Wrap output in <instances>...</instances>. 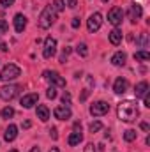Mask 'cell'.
<instances>
[{
    "mask_svg": "<svg viewBox=\"0 0 150 152\" xmlns=\"http://www.w3.org/2000/svg\"><path fill=\"white\" fill-rule=\"evenodd\" d=\"M30 126H32V124H30V120H25V122H23V127H25V129H28Z\"/></svg>",
    "mask_w": 150,
    "mask_h": 152,
    "instance_id": "obj_39",
    "label": "cell"
},
{
    "mask_svg": "<svg viewBox=\"0 0 150 152\" xmlns=\"http://www.w3.org/2000/svg\"><path fill=\"white\" fill-rule=\"evenodd\" d=\"M69 7H71V9H74V7H76V0H69Z\"/></svg>",
    "mask_w": 150,
    "mask_h": 152,
    "instance_id": "obj_40",
    "label": "cell"
},
{
    "mask_svg": "<svg viewBox=\"0 0 150 152\" xmlns=\"http://www.w3.org/2000/svg\"><path fill=\"white\" fill-rule=\"evenodd\" d=\"M117 113H118V118L124 120V122H133L136 120V117L140 115V110H138V104L134 101H122L117 108Z\"/></svg>",
    "mask_w": 150,
    "mask_h": 152,
    "instance_id": "obj_1",
    "label": "cell"
},
{
    "mask_svg": "<svg viewBox=\"0 0 150 152\" xmlns=\"http://www.w3.org/2000/svg\"><path fill=\"white\" fill-rule=\"evenodd\" d=\"M20 75H21V69H20L16 64H7V66L0 71V80L5 81V83H9V81L16 80Z\"/></svg>",
    "mask_w": 150,
    "mask_h": 152,
    "instance_id": "obj_3",
    "label": "cell"
},
{
    "mask_svg": "<svg viewBox=\"0 0 150 152\" xmlns=\"http://www.w3.org/2000/svg\"><path fill=\"white\" fill-rule=\"evenodd\" d=\"M76 51H78V55H81V57H87V55H88V48H87L85 42H79V44L76 46Z\"/></svg>",
    "mask_w": 150,
    "mask_h": 152,
    "instance_id": "obj_24",
    "label": "cell"
},
{
    "mask_svg": "<svg viewBox=\"0 0 150 152\" xmlns=\"http://www.w3.org/2000/svg\"><path fill=\"white\" fill-rule=\"evenodd\" d=\"M7 28H9L7 21H5V20H0V34H5V32H7Z\"/></svg>",
    "mask_w": 150,
    "mask_h": 152,
    "instance_id": "obj_30",
    "label": "cell"
},
{
    "mask_svg": "<svg viewBox=\"0 0 150 152\" xmlns=\"http://www.w3.org/2000/svg\"><path fill=\"white\" fill-rule=\"evenodd\" d=\"M141 14H143V9H141V5L134 2V4L131 5V21H133V23H136V21L141 18Z\"/></svg>",
    "mask_w": 150,
    "mask_h": 152,
    "instance_id": "obj_16",
    "label": "cell"
},
{
    "mask_svg": "<svg viewBox=\"0 0 150 152\" xmlns=\"http://www.w3.org/2000/svg\"><path fill=\"white\" fill-rule=\"evenodd\" d=\"M27 23H28V20H27V16H25V14H21V12H20V14H16V16H14V30H16V32H20V34H21V32L27 28Z\"/></svg>",
    "mask_w": 150,
    "mask_h": 152,
    "instance_id": "obj_12",
    "label": "cell"
},
{
    "mask_svg": "<svg viewBox=\"0 0 150 152\" xmlns=\"http://www.w3.org/2000/svg\"><path fill=\"white\" fill-rule=\"evenodd\" d=\"M46 96H48V99H55V97H57V87L51 85V87L46 90Z\"/></svg>",
    "mask_w": 150,
    "mask_h": 152,
    "instance_id": "obj_28",
    "label": "cell"
},
{
    "mask_svg": "<svg viewBox=\"0 0 150 152\" xmlns=\"http://www.w3.org/2000/svg\"><path fill=\"white\" fill-rule=\"evenodd\" d=\"M125 60H127V55H125L124 51H117V53L111 57V64L113 66H117V67L125 66Z\"/></svg>",
    "mask_w": 150,
    "mask_h": 152,
    "instance_id": "obj_15",
    "label": "cell"
},
{
    "mask_svg": "<svg viewBox=\"0 0 150 152\" xmlns=\"http://www.w3.org/2000/svg\"><path fill=\"white\" fill-rule=\"evenodd\" d=\"M149 58H150V53L149 51H145V50L134 53V60H149Z\"/></svg>",
    "mask_w": 150,
    "mask_h": 152,
    "instance_id": "obj_23",
    "label": "cell"
},
{
    "mask_svg": "<svg viewBox=\"0 0 150 152\" xmlns=\"http://www.w3.org/2000/svg\"><path fill=\"white\" fill-rule=\"evenodd\" d=\"M124 140H125V142H133V140H136V131H134V129H127V131L124 133Z\"/></svg>",
    "mask_w": 150,
    "mask_h": 152,
    "instance_id": "obj_26",
    "label": "cell"
},
{
    "mask_svg": "<svg viewBox=\"0 0 150 152\" xmlns=\"http://www.w3.org/2000/svg\"><path fill=\"white\" fill-rule=\"evenodd\" d=\"M103 2H104V4H106V2H110V0H103Z\"/></svg>",
    "mask_w": 150,
    "mask_h": 152,
    "instance_id": "obj_46",
    "label": "cell"
},
{
    "mask_svg": "<svg viewBox=\"0 0 150 152\" xmlns=\"http://www.w3.org/2000/svg\"><path fill=\"white\" fill-rule=\"evenodd\" d=\"M143 104H145L147 108H150V96H149V92L143 96Z\"/></svg>",
    "mask_w": 150,
    "mask_h": 152,
    "instance_id": "obj_33",
    "label": "cell"
},
{
    "mask_svg": "<svg viewBox=\"0 0 150 152\" xmlns=\"http://www.w3.org/2000/svg\"><path fill=\"white\" fill-rule=\"evenodd\" d=\"M51 7H53V11H55V12H62V11L66 9V2H64V0H55Z\"/></svg>",
    "mask_w": 150,
    "mask_h": 152,
    "instance_id": "obj_22",
    "label": "cell"
},
{
    "mask_svg": "<svg viewBox=\"0 0 150 152\" xmlns=\"http://www.w3.org/2000/svg\"><path fill=\"white\" fill-rule=\"evenodd\" d=\"M108 112H110V104L106 101H97V103H94L90 106V113L94 115V117H103Z\"/></svg>",
    "mask_w": 150,
    "mask_h": 152,
    "instance_id": "obj_6",
    "label": "cell"
},
{
    "mask_svg": "<svg viewBox=\"0 0 150 152\" xmlns=\"http://www.w3.org/2000/svg\"><path fill=\"white\" fill-rule=\"evenodd\" d=\"M83 152H95V145H94V143H87Z\"/></svg>",
    "mask_w": 150,
    "mask_h": 152,
    "instance_id": "obj_31",
    "label": "cell"
},
{
    "mask_svg": "<svg viewBox=\"0 0 150 152\" xmlns=\"http://www.w3.org/2000/svg\"><path fill=\"white\" fill-rule=\"evenodd\" d=\"M16 136H18V126L9 124L7 129H5V133H4V140H5V142H14Z\"/></svg>",
    "mask_w": 150,
    "mask_h": 152,
    "instance_id": "obj_14",
    "label": "cell"
},
{
    "mask_svg": "<svg viewBox=\"0 0 150 152\" xmlns=\"http://www.w3.org/2000/svg\"><path fill=\"white\" fill-rule=\"evenodd\" d=\"M20 92V87L18 85H4L0 87V97L4 101H12Z\"/></svg>",
    "mask_w": 150,
    "mask_h": 152,
    "instance_id": "obj_4",
    "label": "cell"
},
{
    "mask_svg": "<svg viewBox=\"0 0 150 152\" xmlns=\"http://www.w3.org/2000/svg\"><path fill=\"white\" fill-rule=\"evenodd\" d=\"M37 118L41 122H46L50 118V110H48L46 104H39L37 106Z\"/></svg>",
    "mask_w": 150,
    "mask_h": 152,
    "instance_id": "obj_20",
    "label": "cell"
},
{
    "mask_svg": "<svg viewBox=\"0 0 150 152\" xmlns=\"http://www.w3.org/2000/svg\"><path fill=\"white\" fill-rule=\"evenodd\" d=\"M81 142H83V133H76V131H73V133L69 134V138H67V143H69L71 147L79 145Z\"/></svg>",
    "mask_w": 150,
    "mask_h": 152,
    "instance_id": "obj_19",
    "label": "cell"
},
{
    "mask_svg": "<svg viewBox=\"0 0 150 152\" xmlns=\"http://www.w3.org/2000/svg\"><path fill=\"white\" fill-rule=\"evenodd\" d=\"M50 152H60V151H58L57 147H53V149H51V151H50Z\"/></svg>",
    "mask_w": 150,
    "mask_h": 152,
    "instance_id": "obj_44",
    "label": "cell"
},
{
    "mask_svg": "<svg viewBox=\"0 0 150 152\" xmlns=\"http://www.w3.org/2000/svg\"><path fill=\"white\" fill-rule=\"evenodd\" d=\"M55 53H57V39L46 37V41H44V50H42V57L44 58H51Z\"/></svg>",
    "mask_w": 150,
    "mask_h": 152,
    "instance_id": "obj_5",
    "label": "cell"
},
{
    "mask_svg": "<svg viewBox=\"0 0 150 152\" xmlns=\"http://www.w3.org/2000/svg\"><path fill=\"white\" fill-rule=\"evenodd\" d=\"M122 20H124V9L122 7H111L110 12H108V21L117 27V25L122 23Z\"/></svg>",
    "mask_w": 150,
    "mask_h": 152,
    "instance_id": "obj_7",
    "label": "cell"
},
{
    "mask_svg": "<svg viewBox=\"0 0 150 152\" xmlns=\"http://www.w3.org/2000/svg\"><path fill=\"white\" fill-rule=\"evenodd\" d=\"M62 103H64V106H69V104H71V94H69V92H66V94L62 96Z\"/></svg>",
    "mask_w": 150,
    "mask_h": 152,
    "instance_id": "obj_29",
    "label": "cell"
},
{
    "mask_svg": "<svg viewBox=\"0 0 150 152\" xmlns=\"http://www.w3.org/2000/svg\"><path fill=\"white\" fill-rule=\"evenodd\" d=\"M28 152H41V151H39V147H32Z\"/></svg>",
    "mask_w": 150,
    "mask_h": 152,
    "instance_id": "obj_42",
    "label": "cell"
},
{
    "mask_svg": "<svg viewBox=\"0 0 150 152\" xmlns=\"http://www.w3.org/2000/svg\"><path fill=\"white\" fill-rule=\"evenodd\" d=\"M147 92H149V83H147V81H140V83L134 87V96H136V97H143Z\"/></svg>",
    "mask_w": 150,
    "mask_h": 152,
    "instance_id": "obj_18",
    "label": "cell"
},
{
    "mask_svg": "<svg viewBox=\"0 0 150 152\" xmlns=\"http://www.w3.org/2000/svg\"><path fill=\"white\" fill-rule=\"evenodd\" d=\"M0 4H2L4 7H11V5L14 4V0H0Z\"/></svg>",
    "mask_w": 150,
    "mask_h": 152,
    "instance_id": "obj_34",
    "label": "cell"
},
{
    "mask_svg": "<svg viewBox=\"0 0 150 152\" xmlns=\"http://www.w3.org/2000/svg\"><path fill=\"white\" fill-rule=\"evenodd\" d=\"M127 87H129V81H127L125 78H117L115 83H113V90H115V94H124V92L127 90Z\"/></svg>",
    "mask_w": 150,
    "mask_h": 152,
    "instance_id": "obj_13",
    "label": "cell"
},
{
    "mask_svg": "<svg viewBox=\"0 0 150 152\" xmlns=\"http://www.w3.org/2000/svg\"><path fill=\"white\" fill-rule=\"evenodd\" d=\"M101 129H103V124H101L99 120H94V122L88 124V131H90V133H97V131H101Z\"/></svg>",
    "mask_w": 150,
    "mask_h": 152,
    "instance_id": "obj_21",
    "label": "cell"
},
{
    "mask_svg": "<svg viewBox=\"0 0 150 152\" xmlns=\"http://www.w3.org/2000/svg\"><path fill=\"white\" fill-rule=\"evenodd\" d=\"M50 134H51V138H53V140H57V138H58V133H57V129H55V127H51V129H50Z\"/></svg>",
    "mask_w": 150,
    "mask_h": 152,
    "instance_id": "obj_36",
    "label": "cell"
},
{
    "mask_svg": "<svg viewBox=\"0 0 150 152\" xmlns=\"http://www.w3.org/2000/svg\"><path fill=\"white\" fill-rule=\"evenodd\" d=\"M101 25H103V16H101V12H94V14H90L88 21H87L88 32H97V30L101 28Z\"/></svg>",
    "mask_w": 150,
    "mask_h": 152,
    "instance_id": "obj_8",
    "label": "cell"
},
{
    "mask_svg": "<svg viewBox=\"0 0 150 152\" xmlns=\"http://www.w3.org/2000/svg\"><path fill=\"white\" fill-rule=\"evenodd\" d=\"M0 50H2V51H5V50H7V46H5V44L2 42V44H0Z\"/></svg>",
    "mask_w": 150,
    "mask_h": 152,
    "instance_id": "obj_43",
    "label": "cell"
},
{
    "mask_svg": "<svg viewBox=\"0 0 150 152\" xmlns=\"http://www.w3.org/2000/svg\"><path fill=\"white\" fill-rule=\"evenodd\" d=\"M69 53H71V48H69V46H67V48H64V55H66V57H67V55H69Z\"/></svg>",
    "mask_w": 150,
    "mask_h": 152,
    "instance_id": "obj_41",
    "label": "cell"
},
{
    "mask_svg": "<svg viewBox=\"0 0 150 152\" xmlns=\"http://www.w3.org/2000/svg\"><path fill=\"white\" fill-rule=\"evenodd\" d=\"M55 20H57V12L53 11L51 5H46V7L42 9V12L39 14V27L46 30V28H50V27L55 23Z\"/></svg>",
    "mask_w": 150,
    "mask_h": 152,
    "instance_id": "obj_2",
    "label": "cell"
},
{
    "mask_svg": "<svg viewBox=\"0 0 150 152\" xmlns=\"http://www.w3.org/2000/svg\"><path fill=\"white\" fill-rule=\"evenodd\" d=\"M9 152H18V151H16V149H14V151H9Z\"/></svg>",
    "mask_w": 150,
    "mask_h": 152,
    "instance_id": "obj_45",
    "label": "cell"
},
{
    "mask_svg": "<svg viewBox=\"0 0 150 152\" xmlns=\"http://www.w3.org/2000/svg\"><path fill=\"white\" fill-rule=\"evenodd\" d=\"M0 115H2V118H11V117L14 115V108H12V106H5V108L0 112Z\"/></svg>",
    "mask_w": 150,
    "mask_h": 152,
    "instance_id": "obj_25",
    "label": "cell"
},
{
    "mask_svg": "<svg viewBox=\"0 0 150 152\" xmlns=\"http://www.w3.org/2000/svg\"><path fill=\"white\" fill-rule=\"evenodd\" d=\"M136 42H138V44H140L141 48H145V46L149 44V36H147V34H141L140 37L136 39Z\"/></svg>",
    "mask_w": 150,
    "mask_h": 152,
    "instance_id": "obj_27",
    "label": "cell"
},
{
    "mask_svg": "<svg viewBox=\"0 0 150 152\" xmlns=\"http://www.w3.org/2000/svg\"><path fill=\"white\" fill-rule=\"evenodd\" d=\"M42 76H44V80L51 81L53 87H66V80L58 75V73H55V71H44Z\"/></svg>",
    "mask_w": 150,
    "mask_h": 152,
    "instance_id": "obj_9",
    "label": "cell"
},
{
    "mask_svg": "<svg viewBox=\"0 0 150 152\" xmlns=\"http://www.w3.org/2000/svg\"><path fill=\"white\" fill-rule=\"evenodd\" d=\"M37 101H39V94L32 92V94H27V96L21 97V106L28 110V108H32L34 104H37Z\"/></svg>",
    "mask_w": 150,
    "mask_h": 152,
    "instance_id": "obj_11",
    "label": "cell"
},
{
    "mask_svg": "<svg viewBox=\"0 0 150 152\" xmlns=\"http://www.w3.org/2000/svg\"><path fill=\"white\" fill-rule=\"evenodd\" d=\"M74 131L76 133H81V124H79V122H76L74 124Z\"/></svg>",
    "mask_w": 150,
    "mask_h": 152,
    "instance_id": "obj_38",
    "label": "cell"
},
{
    "mask_svg": "<svg viewBox=\"0 0 150 152\" xmlns=\"http://www.w3.org/2000/svg\"><path fill=\"white\" fill-rule=\"evenodd\" d=\"M140 127H141L143 131H149V129H150V127H149V124H147V122H141V124H140Z\"/></svg>",
    "mask_w": 150,
    "mask_h": 152,
    "instance_id": "obj_37",
    "label": "cell"
},
{
    "mask_svg": "<svg viewBox=\"0 0 150 152\" xmlns=\"http://www.w3.org/2000/svg\"><path fill=\"white\" fill-rule=\"evenodd\" d=\"M53 115H55V118H58V120H69L71 118V108L69 106H57L55 110H53Z\"/></svg>",
    "mask_w": 150,
    "mask_h": 152,
    "instance_id": "obj_10",
    "label": "cell"
},
{
    "mask_svg": "<svg viewBox=\"0 0 150 152\" xmlns=\"http://www.w3.org/2000/svg\"><path fill=\"white\" fill-rule=\"evenodd\" d=\"M108 39H110V42H111V44L118 46V44L122 42V30H120V28H113L111 32L108 34Z\"/></svg>",
    "mask_w": 150,
    "mask_h": 152,
    "instance_id": "obj_17",
    "label": "cell"
},
{
    "mask_svg": "<svg viewBox=\"0 0 150 152\" xmlns=\"http://www.w3.org/2000/svg\"><path fill=\"white\" fill-rule=\"evenodd\" d=\"M88 94H90V90H88V88H85V90H83V94H81V97H79V101H85V99L88 97Z\"/></svg>",
    "mask_w": 150,
    "mask_h": 152,
    "instance_id": "obj_35",
    "label": "cell"
},
{
    "mask_svg": "<svg viewBox=\"0 0 150 152\" xmlns=\"http://www.w3.org/2000/svg\"><path fill=\"white\" fill-rule=\"evenodd\" d=\"M81 25V21H79V18H73V21H71V27L73 28H78Z\"/></svg>",
    "mask_w": 150,
    "mask_h": 152,
    "instance_id": "obj_32",
    "label": "cell"
}]
</instances>
